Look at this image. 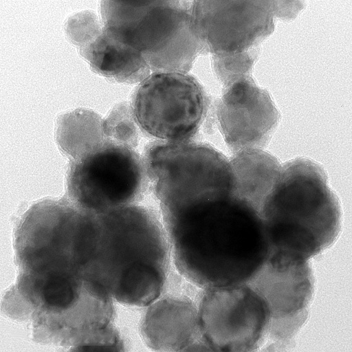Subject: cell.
Instances as JSON below:
<instances>
[{"label":"cell","instance_id":"cell-12","mask_svg":"<svg viewBox=\"0 0 352 352\" xmlns=\"http://www.w3.org/2000/svg\"><path fill=\"white\" fill-rule=\"evenodd\" d=\"M217 117L227 146L236 153L265 147L280 116L269 93L248 76L224 87Z\"/></svg>","mask_w":352,"mask_h":352},{"label":"cell","instance_id":"cell-4","mask_svg":"<svg viewBox=\"0 0 352 352\" xmlns=\"http://www.w3.org/2000/svg\"><path fill=\"white\" fill-rule=\"evenodd\" d=\"M189 1L100 3L104 30L138 51L151 72L187 73L203 46L191 22Z\"/></svg>","mask_w":352,"mask_h":352},{"label":"cell","instance_id":"cell-15","mask_svg":"<svg viewBox=\"0 0 352 352\" xmlns=\"http://www.w3.org/2000/svg\"><path fill=\"white\" fill-rule=\"evenodd\" d=\"M229 161L234 175L233 193L259 211L282 165L274 156L261 148L238 151Z\"/></svg>","mask_w":352,"mask_h":352},{"label":"cell","instance_id":"cell-5","mask_svg":"<svg viewBox=\"0 0 352 352\" xmlns=\"http://www.w3.org/2000/svg\"><path fill=\"white\" fill-rule=\"evenodd\" d=\"M142 157L162 212L233 193L229 160L207 144L157 140L146 146Z\"/></svg>","mask_w":352,"mask_h":352},{"label":"cell","instance_id":"cell-10","mask_svg":"<svg viewBox=\"0 0 352 352\" xmlns=\"http://www.w3.org/2000/svg\"><path fill=\"white\" fill-rule=\"evenodd\" d=\"M248 283L267 305L268 337L281 343L290 342L307 320L313 298L314 279L309 260L270 252Z\"/></svg>","mask_w":352,"mask_h":352},{"label":"cell","instance_id":"cell-3","mask_svg":"<svg viewBox=\"0 0 352 352\" xmlns=\"http://www.w3.org/2000/svg\"><path fill=\"white\" fill-rule=\"evenodd\" d=\"M259 213L270 252L309 260L336 240L341 207L318 163L297 158L281 166Z\"/></svg>","mask_w":352,"mask_h":352},{"label":"cell","instance_id":"cell-14","mask_svg":"<svg viewBox=\"0 0 352 352\" xmlns=\"http://www.w3.org/2000/svg\"><path fill=\"white\" fill-rule=\"evenodd\" d=\"M79 52L92 71L112 81L135 84L151 74L148 65L138 51L118 41L104 29Z\"/></svg>","mask_w":352,"mask_h":352},{"label":"cell","instance_id":"cell-1","mask_svg":"<svg viewBox=\"0 0 352 352\" xmlns=\"http://www.w3.org/2000/svg\"><path fill=\"white\" fill-rule=\"evenodd\" d=\"M162 214L176 267L200 287L248 283L270 255L259 211L234 193Z\"/></svg>","mask_w":352,"mask_h":352},{"label":"cell","instance_id":"cell-2","mask_svg":"<svg viewBox=\"0 0 352 352\" xmlns=\"http://www.w3.org/2000/svg\"><path fill=\"white\" fill-rule=\"evenodd\" d=\"M91 217L78 274L120 303L148 306L161 295L170 263L163 223L136 204Z\"/></svg>","mask_w":352,"mask_h":352},{"label":"cell","instance_id":"cell-8","mask_svg":"<svg viewBox=\"0 0 352 352\" xmlns=\"http://www.w3.org/2000/svg\"><path fill=\"white\" fill-rule=\"evenodd\" d=\"M131 109L142 131L158 140L189 141L206 115L208 98L193 76L153 72L133 92Z\"/></svg>","mask_w":352,"mask_h":352},{"label":"cell","instance_id":"cell-7","mask_svg":"<svg viewBox=\"0 0 352 352\" xmlns=\"http://www.w3.org/2000/svg\"><path fill=\"white\" fill-rule=\"evenodd\" d=\"M66 181L69 199L94 212L135 204L149 183L142 157L133 148L108 140L71 161Z\"/></svg>","mask_w":352,"mask_h":352},{"label":"cell","instance_id":"cell-19","mask_svg":"<svg viewBox=\"0 0 352 352\" xmlns=\"http://www.w3.org/2000/svg\"><path fill=\"white\" fill-rule=\"evenodd\" d=\"M64 28L67 38L79 50L91 43L103 31L102 21L90 10L80 11L70 16Z\"/></svg>","mask_w":352,"mask_h":352},{"label":"cell","instance_id":"cell-6","mask_svg":"<svg viewBox=\"0 0 352 352\" xmlns=\"http://www.w3.org/2000/svg\"><path fill=\"white\" fill-rule=\"evenodd\" d=\"M87 210L69 199H45L21 217L14 249L19 272L34 275L74 274Z\"/></svg>","mask_w":352,"mask_h":352},{"label":"cell","instance_id":"cell-9","mask_svg":"<svg viewBox=\"0 0 352 352\" xmlns=\"http://www.w3.org/2000/svg\"><path fill=\"white\" fill-rule=\"evenodd\" d=\"M197 309L201 338L210 351H256L268 338L267 305L248 283L206 288Z\"/></svg>","mask_w":352,"mask_h":352},{"label":"cell","instance_id":"cell-13","mask_svg":"<svg viewBox=\"0 0 352 352\" xmlns=\"http://www.w3.org/2000/svg\"><path fill=\"white\" fill-rule=\"evenodd\" d=\"M140 331L144 342L155 351H187L203 341L198 309L184 298L167 297L149 305Z\"/></svg>","mask_w":352,"mask_h":352},{"label":"cell","instance_id":"cell-17","mask_svg":"<svg viewBox=\"0 0 352 352\" xmlns=\"http://www.w3.org/2000/svg\"><path fill=\"white\" fill-rule=\"evenodd\" d=\"M103 131L107 140L134 148L139 141V126L134 118L131 103L116 104L103 119Z\"/></svg>","mask_w":352,"mask_h":352},{"label":"cell","instance_id":"cell-20","mask_svg":"<svg viewBox=\"0 0 352 352\" xmlns=\"http://www.w3.org/2000/svg\"><path fill=\"white\" fill-rule=\"evenodd\" d=\"M302 1H273L275 17L291 19L302 8Z\"/></svg>","mask_w":352,"mask_h":352},{"label":"cell","instance_id":"cell-18","mask_svg":"<svg viewBox=\"0 0 352 352\" xmlns=\"http://www.w3.org/2000/svg\"><path fill=\"white\" fill-rule=\"evenodd\" d=\"M258 50L255 47L234 54L212 55L214 72L224 87L240 78L251 76Z\"/></svg>","mask_w":352,"mask_h":352},{"label":"cell","instance_id":"cell-11","mask_svg":"<svg viewBox=\"0 0 352 352\" xmlns=\"http://www.w3.org/2000/svg\"><path fill=\"white\" fill-rule=\"evenodd\" d=\"M190 14L204 52L212 55L257 47L274 30L273 1H192Z\"/></svg>","mask_w":352,"mask_h":352},{"label":"cell","instance_id":"cell-16","mask_svg":"<svg viewBox=\"0 0 352 352\" xmlns=\"http://www.w3.org/2000/svg\"><path fill=\"white\" fill-rule=\"evenodd\" d=\"M103 119L94 111L76 109L60 116L56 124V140L71 161L78 160L106 141Z\"/></svg>","mask_w":352,"mask_h":352}]
</instances>
